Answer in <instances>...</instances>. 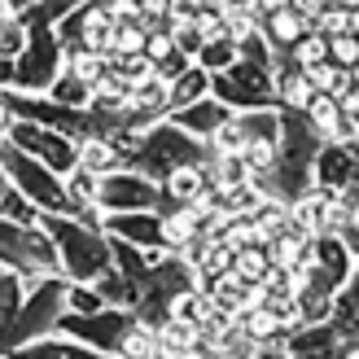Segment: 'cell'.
Instances as JSON below:
<instances>
[{
    "mask_svg": "<svg viewBox=\"0 0 359 359\" xmlns=\"http://www.w3.org/2000/svg\"><path fill=\"white\" fill-rule=\"evenodd\" d=\"M167 35H171V44L184 53V57L193 62V53H197V44H202V27L193 22V18H171V27H167Z\"/></svg>",
    "mask_w": 359,
    "mask_h": 359,
    "instance_id": "603a6c76",
    "label": "cell"
},
{
    "mask_svg": "<svg viewBox=\"0 0 359 359\" xmlns=\"http://www.w3.org/2000/svg\"><path fill=\"white\" fill-rule=\"evenodd\" d=\"M27 290H31V280H22L18 272H9V267H0V333L13 325V316H18V307H22ZM0 359H5V346H0Z\"/></svg>",
    "mask_w": 359,
    "mask_h": 359,
    "instance_id": "ffe728a7",
    "label": "cell"
},
{
    "mask_svg": "<svg viewBox=\"0 0 359 359\" xmlns=\"http://www.w3.org/2000/svg\"><path fill=\"white\" fill-rule=\"evenodd\" d=\"M0 167H5L9 184L22 193L40 215H75L70 210V197H66V175L48 171L40 158L22 154L18 145H9L5 136H0Z\"/></svg>",
    "mask_w": 359,
    "mask_h": 359,
    "instance_id": "277c9868",
    "label": "cell"
},
{
    "mask_svg": "<svg viewBox=\"0 0 359 359\" xmlns=\"http://www.w3.org/2000/svg\"><path fill=\"white\" fill-rule=\"evenodd\" d=\"M210 154H215L210 140L189 136L184 128H175L167 114L145 123V128H136L123 140V167H132L149 180H167L180 167H206Z\"/></svg>",
    "mask_w": 359,
    "mask_h": 359,
    "instance_id": "7a4b0ae2",
    "label": "cell"
},
{
    "mask_svg": "<svg viewBox=\"0 0 359 359\" xmlns=\"http://www.w3.org/2000/svg\"><path fill=\"white\" fill-rule=\"evenodd\" d=\"M9 189V175H5V167H0V193H5Z\"/></svg>",
    "mask_w": 359,
    "mask_h": 359,
    "instance_id": "f1b7e54d",
    "label": "cell"
},
{
    "mask_svg": "<svg viewBox=\"0 0 359 359\" xmlns=\"http://www.w3.org/2000/svg\"><path fill=\"white\" fill-rule=\"evenodd\" d=\"M62 66H66V53H62L57 31L48 22L27 27V44L13 57V88L18 93H44V88L62 75Z\"/></svg>",
    "mask_w": 359,
    "mask_h": 359,
    "instance_id": "ba28073f",
    "label": "cell"
},
{
    "mask_svg": "<svg viewBox=\"0 0 359 359\" xmlns=\"http://www.w3.org/2000/svg\"><path fill=\"white\" fill-rule=\"evenodd\" d=\"M9 359H101V355L66 333H44V337H31L27 346L9 351Z\"/></svg>",
    "mask_w": 359,
    "mask_h": 359,
    "instance_id": "2e32d148",
    "label": "cell"
},
{
    "mask_svg": "<svg viewBox=\"0 0 359 359\" xmlns=\"http://www.w3.org/2000/svg\"><path fill=\"white\" fill-rule=\"evenodd\" d=\"M118 5H132V0H118Z\"/></svg>",
    "mask_w": 359,
    "mask_h": 359,
    "instance_id": "f546056e",
    "label": "cell"
},
{
    "mask_svg": "<svg viewBox=\"0 0 359 359\" xmlns=\"http://www.w3.org/2000/svg\"><path fill=\"white\" fill-rule=\"evenodd\" d=\"M40 228L48 232L53 250H57V263H62L66 280L93 285L101 272L114 267L110 237L101 232V224H88V219H79V215H40Z\"/></svg>",
    "mask_w": 359,
    "mask_h": 359,
    "instance_id": "3957f363",
    "label": "cell"
},
{
    "mask_svg": "<svg viewBox=\"0 0 359 359\" xmlns=\"http://www.w3.org/2000/svg\"><path fill=\"white\" fill-rule=\"evenodd\" d=\"M210 97H219L228 110H276L272 66L237 53L224 70L210 75Z\"/></svg>",
    "mask_w": 359,
    "mask_h": 359,
    "instance_id": "52a82bcc",
    "label": "cell"
},
{
    "mask_svg": "<svg viewBox=\"0 0 359 359\" xmlns=\"http://www.w3.org/2000/svg\"><path fill=\"white\" fill-rule=\"evenodd\" d=\"M259 18V35L267 40V48L272 53H285L302 31L311 27V18H302L294 5H280V9H267V13H255Z\"/></svg>",
    "mask_w": 359,
    "mask_h": 359,
    "instance_id": "9a60e30c",
    "label": "cell"
},
{
    "mask_svg": "<svg viewBox=\"0 0 359 359\" xmlns=\"http://www.w3.org/2000/svg\"><path fill=\"white\" fill-rule=\"evenodd\" d=\"M232 57H237V40H232L228 31H210V35H202V44H197V53H193V62L202 66L206 75L224 70Z\"/></svg>",
    "mask_w": 359,
    "mask_h": 359,
    "instance_id": "d6986e66",
    "label": "cell"
},
{
    "mask_svg": "<svg viewBox=\"0 0 359 359\" xmlns=\"http://www.w3.org/2000/svg\"><path fill=\"white\" fill-rule=\"evenodd\" d=\"M79 167L93 171V175L114 171V167H123V145L110 136H83L79 140Z\"/></svg>",
    "mask_w": 359,
    "mask_h": 359,
    "instance_id": "e0dca14e",
    "label": "cell"
},
{
    "mask_svg": "<svg viewBox=\"0 0 359 359\" xmlns=\"http://www.w3.org/2000/svg\"><path fill=\"white\" fill-rule=\"evenodd\" d=\"M206 93H210V75L197 62H189L175 79H167V110H180V105H189Z\"/></svg>",
    "mask_w": 359,
    "mask_h": 359,
    "instance_id": "ac0fdd59",
    "label": "cell"
},
{
    "mask_svg": "<svg viewBox=\"0 0 359 359\" xmlns=\"http://www.w3.org/2000/svg\"><path fill=\"white\" fill-rule=\"evenodd\" d=\"M13 123V110H9V101H5V93H0V136H5V128Z\"/></svg>",
    "mask_w": 359,
    "mask_h": 359,
    "instance_id": "4316f807",
    "label": "cell"
},
{
    "mask_svg": "<svg viewBox=\"0 0 359 359\" xmlns=\"http://www.w3.org/2000/svg\"><path fill=\"white\" fill-rule=\"evenodd\" d=\"M311 27L320 35H342L355 31V5H320V13L311 18Z\"/></svg>",
    "mask_w": 359,
    "mask_h": 359,
    "instance_id": "7402d4cb",
    "label": "cell"
},
{
    "mask_svg": "<svg viewBox=\"0 0 359 359\" xmlns=\"http://www.w3.org/2000/svg\"><path fill=\"white\" fill-rule=\"evenodd\" d=\"M0 88H13V57H0Z\"/></svg>",
    "mask_w": 359,
    "mask_h": 359,
    "instance_id": "484cf974",
    "label": "cell"
},
{
    "mask_svg": "<svg viewBox=\"0 0 359 359\" xmlns=\"http://www.w3.org/2000/svg\"><path fill=\"white\" fill-rule=\"evenodd\" d=\"M359 184V158H355V140H320V149L311 158V189L325 193H342Z\"/></svg>",
    "mask_w": 359,
    "mask_h": 359,
    "instance_id": "8fae6325",
    "label": "cell"
},
{
    "mask_svg": "<svg viewBox=\"0 0 359 359\" xmlns=\"http://www.w3.org/2000/svg\"><path fill=\"white\" fill-rule=\"evenodd\" d=\"M280 355H298V359H346L342 351V337H337V329L329 325V320H302V325H294L290 333H285V346Z\"/></svg>",
    "mask_w": 359,
    "mask_h": 359,
    "instance_id": "4fadbf2b",
    "label": "cell"
},
{
    "mask_svg": "<svg viewBox=\"0 0 359 359\" xmlns=\"http://www.w3.org/2000/svg\"><path fill=\"white\" fill-rule=\"evenodd\" d=\"M320 136L311 128V118L302 110H290V105H276V145H272V167L259 180V189L267 197L290 206L294 197H302L311 189V158L320 149Z\"/></svg>",
    "mask_w": 359,
    "mask_h": 359,
    "instance_id": "6da1fadb",
    "label": "cell"
},
{
    "mask_svg": "<svg viewBox=\"0 0 359 359\" xmlns=\"http://www.w3.org/2000/svg\"><path fill=\"white\" fill-rule=\"evenodd\" d=\"M44 93H48L53 101H62V105H88V97H93V83H83L75 70H66V66H62V75L53 79Z\"/></svg>",
    "mask_w": 359,
    "mask_h": 359,
    "instance_id": "44dd1931",
    "label": "cell"
},
{
    "mask_svg": "<svg viewBox=\"0 0 359 359\" xmlns=\"http://www.w3.org/2000/svg\"><path fill=\"white\" fill-rule=\"evenodd\" d=\"M163 206V189L158 180L140 175L132 167H114L97 175V210L110 215V210H158Z\"/></svg>",
    "mask_w": 359,
    "mask_h": 359,
    "instance_id": "30bf717a",
    "label": "cell"
},
{
    "mask_svg": "<svg viewBox=\"0 0 359 359\" xmlns=\"http://www.w3.org/2000/svg\"><path fill=\"white\" fill-rule=\"evenodd\" d=\"M62 311H66V276H44V280H35L31 290H27V298H22V307H18V316H13V325L0 333L5 359H9V351L27 346L31 337L57 333Z\"/></svg>",
    "mask_w": 359,
    "mask_h": 359,
    "instance_id": "8992f818",
    "label": "cell"
},
{
    "mask_svg": "<svg viewBox=\"0 0 359 359\" xmlns=\"http://www.w3.org/2000/svg\"><path fill=\"white\" fill-rule=\"evenodd\" d=\"M101 232H110V237L128 241V245L154 250V255L167 250V228L158 210H110V215H101Z\"/></svg>",
    "mask_w": 359,
    "mask_h": 359,
    "instance_id": "7c38bea8",
    "label": "cell"
},
{
    "mask_svg": "<svg viewBox=\"0 0 359 359\" xmlns=\"http://www.w3.org/2000/svg\"><path fill=\"white\" fill-rule=\"evenodd\" d=\"M27 44V27L13 13H0V57H18Z\"/></svg>",
    "mask_w": 359,
    "mask_h": 359,
    "instance_id": "d4e9b609",
    "label": "cell"
},
{
    "mask_svg": "<svg viewBox=\"0 0 359 359\" xmlns=\"http://www.w3.org/2000/svg\"><path fill=\"white\" fill-rule=\"evenodd\" d=\"M31 0H5V13H18V9H27Z\"/></svg>",
    "mask_w": 359,
    "mask_h": 359,
    "instance_id": "83f0119b",
    "label": "cell"
},
{
    "mask_svg": "<svg viewBox=\"0 0 359 359\" xmlns=\"http://www.w3.org/2000/svg\"><path fill=\"white\" fill-rule=\"evenodd\" d=\"M0 267H9L31 285L44 276H62L48 232L40 224H18V219H5V215H0Z\"/></svg>",
    "mask_w": 359,
    "mask_h": 359,
    "instance_id": "5b68a950",
    "label": "cell"
},
{
    "mask_svg": "<svg viewBox=\"0 0 359 359\" xmlns=\"http://www.w3.org/2000/svg\"><path fill=\"white\" fill-rule=\"evenodd\" d=\"M232 110L219 101V97H197V101H189V105H180V110H167V118L175 123V128H184L189 136H197V140H210L215 136V128L228 118Z\"/></svg>",
    "mask_w": 359,
    "mask_h": 359,
    "instance_id": "5bb4252c",
    "label": "cell"
},
{
    "mask_svg": "<svg viewBox=\"0 0 359 359\" xmlns=\"http://www.w3.org/2000/svg\"><path fill=\"white\" fill-rule=\"evenodd\" d=\"M0 215H5V219H18V224H40V210H35L31 202L22 193H18L13 184L0 193Z\"/></svg>",
    "mask_w": 359,
    "mask_h": 359,
    "instance_id": "cb8c5ba5",
    "label": "cell"
},
{
    "mask_svg": "<svg viewBox=\"0 0 359 359\" xmlns=\"http://www.w3.org/2000/svg\"><path fill=\"white\" fill-rule=\"evenodd\" d=\"M5 140H9V145H18L22 154L40 158V163L48 171H57V175H66V171L79 167V140L66 136V132L40 128V123H31V118H13L9 128H5Z\"/></svg>",
    "mask_w": 359,
    "mask_h": 359,
    "instance_id": "9c48e42d",
    "label": "cell"
}]
</instances>
